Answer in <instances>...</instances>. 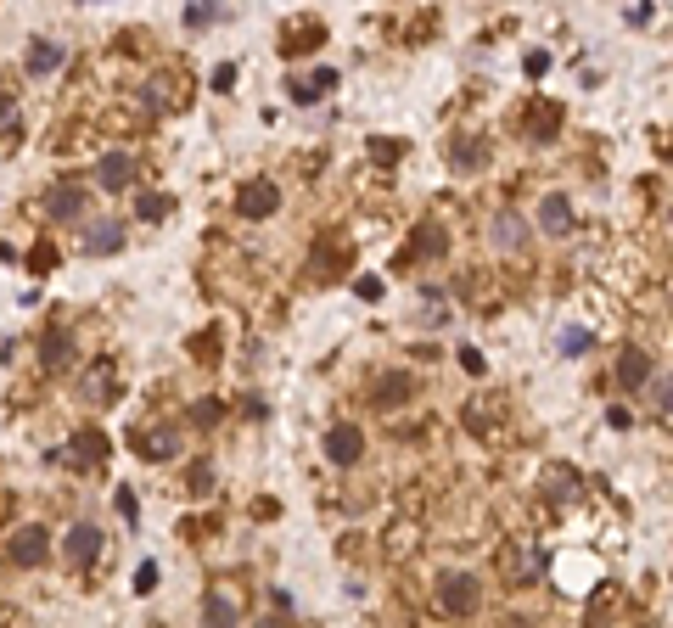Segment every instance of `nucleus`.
<instances>
[{"mask_svg":"<svg viewBox=\"0 0 673 628\" xmlns=\"http://www.w3.org/2000/svg\"><path fill=\"white\" fill-rule=\"evenodd\" d=\"M141 449H146V460H174V455H180V427H158V432H146Z\"/></svg>","mask_w":673,"mask_h":628,"instance_id":"nucleus-17","label":"nucleus"},{"mask_svg":"<svg viewBox=\"0 0 673 628\" xmlns=\"http://www.w3.org/2000/svg\"><path fill=\"white\" fill-rule=\"evenodd\" d=\"M158 589V561H141L135 567V595H152Z\"/></svg>","mask_w":673,"mask_h":628,"instance_id":"nucleus-28","label":"nucleus"},{"mask_svg":"<svg viewBox=\"0 0 673 628\" xmlns=\"http://www.w3.org/2000/svg\"><path fill=\"white\" fill-rule=\"evenodd\" d=\"M410 393H416V376H410V371H387L382 382H376V404H382V410L410 404Z\"/></svg>","mask_w":673,"mask_h":628,"instance_id":"nucleus-12","label":"nucleus"},{"mask_svg":"<svg viewBox=\"0 0 673 628\" xmlns=\"http://www.w3.org/2000/svg\"><path fill=\"white\" fill-rule=\"evenodd\" d=\"M617 382L651 387V354H645V348H623V354H617Z\"/></svg>","mask_w":673,"mask_h":628,"instance_id":"nucleus-13","label":"nucleus"},{"mask_svg":"<svg viewBox=\"0 0 673 628\" xmlns=\"http://www.w3.org/2000/svg\"><path fill=\"white\" fill-rule=\"evenodd\" d=\"M371 157H376V163H399L404 146H399V141H376V146H371Z\"/></svg>","mask_w":673,"mask_h":628,"instance_id":"nucleus-29","label":"nucleus"},{"mask_svg":"<svg viewBox=\"0 0 673 628\" xmlns=\"http://www.w3.org/2000/svg\"><path fill=\"white\" fill-rule=\"evenodd\" d=\"M432 600H438V612H449V617H472L477 600H483V589H477L472 572H444L438 589H432Z\"/></svg>","mask_w":673,"mask_h":628,"instance_id":"nucleus-1","label":"nucleus"},{"mask_svg":"<svg viewBox=\"0 0 673 628\" xmlns=\"http://www.w3.org/2000/svg\"><path fill=\"white\" fill-rule=\"evenodd\" d=\"M359 455H365V432H359L354 421H337V427L326 432V460L331 466H354Z\"/></svg>","mask_w":673,"mask_h":628,"instance_id":"nucleus-5","label":"nucleus"},{"mask_svg":"<svg viewBox=\"0 0 673 628\" xmlns=\"http://www.w3.org/2000/svg\"><path fill=\"white\" fill-rule=\"evenodd\" d=\"M118 511H124V522H135V488H118Z\"/></svg>","mask_w":673,"mask_h":628,"instance_id":"nucleus-34","label":"nucleus"},{"mask_svg":"<svg viewBox=\"0 0 673 628\" xmlns=\"http://www.w3.org/2000/svg\"><path fill=\"white\" fill-rule=\"evenodd\" d=\"M522 129H528V135H533L539 146L556 141V135H561V101H533L528 118H522Z\"/></svg>","mask_w":673,"mask_h":628,"instance_id":"nucleus-9","label":"nucleus"},{"mask_svg":"<svg viewBox=\"0 0 673 628\" xmlns=\"http://www.w3.org/2000/svg\"><path fill=\"white\" fill-rule=\"evenodd\" d=\"M242 415H247V421H264V415H270V404L253 393V399H242Z\"/></svg>","mask_w":673,"mask_h":628,"instance_id":"nucleus-32","label":"nucleus"},{"mask_svg":"<svg viewBox=\"0 0 673 628\" xmlns=\"http://www.w3.org/2000/svg\"><path fill=\"white\" fill-rule=\"evenodd\" d=\"M354 292H359L365 303H376V298H382V281H376V275H359V281H354Z\"/></svg>","mask_w":673,"mask_h":628,"instance_id":"nucleus-30","label":"nucleus"},{"mask_svg":"<svg viewBox=\"0 0 673 628\" xmlns=\"http://www.w3.org/2000/svg\"><path fill=\"white\" fill-rule=\"evenodd\" d=\"M236 208H242V219H270L275 208H281V186H275V180H247V186L236 191Z\"/></svg>","mask_w":673,"mask_h":628,"instance_id":"nucleus-4","label":"nucleus"},{"mask_svg":"<svg viewBox=\"0 0 673 628\" xmlns=\"http://www.w3.org/2000/svg\"><path fill=\"white\" fill-rule=\"evenodd\" d=\"M449 157H455V169H483L488 146H449Z\"/></svg>","mask_w":673,"mask_h":628,"instance_id":"nucleus-24","label":"nucleus"},{"mask_svg":"<svg viewBox=\"0 0 673 628\" xmlns=\"http://www.w3.org/2000/svg\"><path fill=\"white\" fill-rule=\"evenodd\" d=\"M651 404L662 415H673V376H651Z\"/></svg>","mask_w":673,"mask_h":628,"instance_id":"nucleus-25","label":"nucleus"},{"mask_svg":"<svg viewBox=\"0 0 673 628\" xmlns=\"http://www.w3.org/2000/svg\"><path fill=\"white\" fill-rule=\"evenodd\" d=\"M113 393H118V371H113V359H101L90 371V399H113Z\"/></svg>","mask_w":673,"mask_h":628,"instance_id":"nucleus-21","label":"nucleus"},{"mask_svg":"<svg viewBox=\"0 0 673 628\" xmlns=\"http://www.w3.org/2000/svg\"><path fill=\"white\" fill-rule=\"evenodd\" d=\"M219 415H225V404H219V399H202V404H191V427H214Z\"/></svg>","mask_w":673,"mask_h":628,"instance_id":"nucleus-26","label":"nucleus"},{"mask_svg":"<svg viewBox=\"0 0 673 628\" xmlns=\"http://www.w3.org/2000/svg\"><path fill=\"white\" fill-rule=\"evenodd\" d=\"M539 230H545V236H567V230H573V202L561 197V191H550V197L539 202Z\"/></svg>","mask_w":673,"mask_h":628,"instance_id":"nucleus-11","label":"nucleus"},{"mask_svg":"<svg viewBox=\"0 0 673 628\" xmlns=\"http://www.w3.org/2000/svg\"><path fill=\"white\" fill-rule=\"evenodd\" d=\"M522 236H528L522 214H500V219H494V242H500V247H522Z\"/></svg>","mask_w":673,"mask_h":628,"instance_id":"nucleus-19","label":"nucleus"},{"mask_svg":"<svg viewBox=\"0 0 673 628\" xmlns=\"http://www.w3.org/2000/svg\"><path fill=\"white\" fill-rule=\"evenodd\" d=\"M460 371H466V376H483L488 371V359H483V348H472V343H466V348H460Z\"/></svg>","mask_w":673,"mask_h":628,"instance_id":"nucleus-27","label":"nucleus"},{"mask_svg":"<svg viewBox=\"0 0 673 628\" xmlns=\"http://www.w3.org/2000/svg\"><path fill=\"white\" fill-rule=\"evenodd\" d=\"M68 455L85 460V466H101V460L113 455V438H107L101 427H79V432L68 438Z\"/></svg>","mask_w":673,"mask_h":628,"instance_id":"nucleus-8","label":"nucleus"},{"mask_svg":"<svg viewBox=\"0 0 673 628\" xmlns=\"http://www.w3.org/2000/svg\"><path fill=\"white\" fill-rule=\"evenodd\" d=\"M253 628H292V617H287V612H275V617H258Z\"/></svg>","mask_w":673,"mask_h":628,"instance_id":"nucleus-35","label":"nucleus"},{"mask_svg":"<svg viewBox=\"0 0 673 628\" xmlns=\"http://www.w3.org/2000/svg\"><path fill=\"white\" fill-rule=\"evenodd\" d=\"M202 628H236V606H230V595H208V600H202Z\"/></svg>","mask_w":673,"mask_h":628,"instance_id":"nucleus-18","label":"nucleus"},{"mask_svg":"<svg viewBox=\"0 0 673 628\" xmlns=\"http://www.w3.org/2000/svg\"><path fill=\"white\" fill-rule=\"evenodd\" d=\"M208 85H214V90H230V85H236V68H230V62H225V68H214V79H208Z\"/></svg>","mask_w":673,"mask_h":628,"instance_id":"nucleus-33","label":"nucleus"},{"mask_svg":"<svg viewBox=\"0 0 673 628\" xmlns=\"http://www.w3.org/2000/svg\"><path fill=\"white\" fill-rule=\"evenodd\" d=\"M96 186L101 191H129V186H135V157H129V152H107L96 163Z\"/></svg>","mask_w":673,"mask_h":628,"instance_id":"nucleus-7","label":"nucleus"},{"mask_svg":"<svg viewBox=\"0 0 673 628\" xmlns=\"http://www.w3.org/2000/svg\"><path fill=\"white\" fill-rule=\"evenodd\" d=\"M169 208H174V202L158 197V191H141V202H135V214H141V219H169Z\"/></svg>","mask_w":673,"mask_h":628,"instance_id":"nucleus-22","label":"nucleus"},{"mask_svg":"<svg viewBox=\"0 0 673 628\" xmlns=\"http://www.w3.org/2000/svg\"><path fill=\"white\" fill-rule=\"evenodd\" d=\"M556 343H561V354H567V359H578V354H589V331L584 326H567Z\"/></svg>","mask_w":673,"mask_h":628,"instance_id":"nucleus-23","label":"nucleus"},{"mask_svg":"<svg viewBox=\"0 0 673 628\" xmlns=\"http://www.w3.org/2000/svg\"><path fill=\"white\" fill-rule=\"evenodd\" d=\"M62 62H68V51H62L57 40H34V45H29V62H23V68H29L34 79H45V73H57Z\"/></svg>","mask_w":673,"mask_h":628,"instance_id":"nucleus-16","label":"nucleus"},{"mask_svg":"<svg viewBox=\"0 0 673 628\" xmlns=\"http://www.w3.org/2000/svg\"><path fill=\"white\" fill-rule=\"evenodd\" d=\"M6 556L17 561V567H40L45 556H51V533L40 528V522H29V528H17L12 533V550Z\"/></svg>","mask_w":673,"mask_h":628,"instance_id":"nucleus-6","label":"nucleus"},{"mask_svg":"<svg viewBox=\"0 0 673 628\" xmlns=\"http://www.w3.org/2000/svg\"><path fill=\"white\" fill-rule=\"evenodd\" d=\"M118 247H124V225H118V219H96V225H90V236H85V253L90 258H107V253H118Z\"/></svg>","mask_w":673,"mask_h":628,"instance_id":"nucleus-14","label":"nucleus"},{"mask_svg":"<svg viewBox=\"0 0 673 628\" xmlns=\"http://www.w3.org/2000/svg\"><path fill=\"white\" fill-rule=\"evenodd\" d=\"M101 544H107V533H101L96 522H73L68 539H62V556H68V567H96Z\"/></svg>","mask_w":673,"mask_h":628,"instance_id":"nucleus-2","label":"nucleus"},{"mask_svg":"<svg viewBox=\"0 0 673 628\" xmlns=\"http://www.w3.org/2000/svg\"><path fill=\"white\" fill-rule=\"evenodd\" d=\"M85 208H90L85 186H68V180H57V186L45 191V214L57 219V225H73V219H85Z\"/></svg>","mask_w":673,"mask_h":628,"instance_id":"nucleus-3","label":"nucleus"},{"mask_svg":"<svg viewBox=\"0 0 673 628\" xmlns=\"http://www.w3.org/2000/svg\"><path fill=\"white\" fill-rule=\"evenodd\" d=\"M326 90H337V68H315L309 79H298V85H287V96L298 101V107H309V101H320Z\"/></svg>","mask_w":673,"mask_h":628,"instance_id":"nucleus-15","label":"nucleus"},{"mask_svg":"<svg viewBox=\"0 0 673 628\" xmlns=\"http://www.w3.org/2000/svg\"><path fill=\"white\" fill-rule=\"evenodd\" d=\"M214 6H191V12H186V23H191V29H208V23H214Z\"/></svg>","mask_w":673,"mask_h":628,"instance_id":"nucleus-31","label":"nucleus"},{"mask_svg":"<svg viewBox=\"0 0 673 628\" xmlns=\"http://www.w3.org/2000/svg\"><path fill=\"white\" fill-rule=\"evenodd\" d=\"M73 365V337L62 326H45L40 337V371H68Z\"/></svg>","mask_w":673,"mask_h":628,"instance_id":"nucleus-10","label":"nucleus"},{"mask_svg":"<svg viewBox=\"0 0 673 628\" xmlns=\"http://www.w3.org/2000/svg\"><path fill=\"white\" fill-rule=\"evenodd\" d=\"M416 253H427V258H444V253H449V236H444V225H421V230H416Z\"/></svg>","mask_w":673,"mask_h":628,"instance_id":"nucleus-20","label":"nucleus"}]
</instances>
